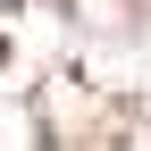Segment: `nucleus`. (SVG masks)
<instances>
[{
	"label": "nucleus",
	"instance_id": "nucleus-1",
	"mask_svg": "<svg viewBox=\"0 0 151 151\" xmlns=\"http://www.w3.org/2000/svg\"><path fill=\"white\" fill-rule=\"evenodd\" d=\"M0 67H9V42H0Z\"/></svg>",
	"mask_w": 151,
	"mask_h": 151
}]
</instances>
